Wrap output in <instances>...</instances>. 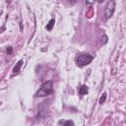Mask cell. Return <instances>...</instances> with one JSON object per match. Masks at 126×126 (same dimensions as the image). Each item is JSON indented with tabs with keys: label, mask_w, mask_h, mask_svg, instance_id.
Segmentation results:
<instances>
[{
	"label": "cell",
	"mask_w": 126,
	"mask_h": 126,
	"mask_svg": "<svg viewBox=\"0 0 126 126\" xmlns=\"http://www.w3.org/2000/svg\"><path fill=\"white\" fill-rule=\"evenodd\" d=\"M53 92H54V90H53V82L52 81H46L40 86L38 91L35 93V96L36 97H43V96L49 95Z\"/></svg>",
	"instance_id": "1"
},
{
	"label": "cell",
	"mask_w": 126,
	"mask_h": 126,
	"mask_svg": "<svg viewBox=\"0 0 126 126\" xmlns=\"http://www.w3.org/2000/svg\"><path fill=\"white\" fill-rule=\"evenodd\" d=\"M93 59H94V57L89 53H80L76 57V63L78 66L84 67V66L89 65L93 61Z\"/></svg>",
	"instance_id": "2"
},
{
	"label": "cell",
	"mask_w": 126,
	"mask_h": 126,
	"mask_svg": "<svg viewBox=\"0 0 126 126\" xmlns=\"http://www.w3.org/2000/svg\"><path fill=\"white\" fill-rule=\"evenodd\" d=\"M115 8H116L115 0H110L107 2V4L105 5V8H104V11H103V15H104L105 19H110L113 16Z\"/></svg>",
	"instance_id": "3"
},
{
	"label": "cell",
	"mask_w": 126,
	"mask_h": 126,
	"mask_svg": "<svg viewBox=\"0 0 126 126\" xmlns=\"http://www.w3.org/2000/svg\"><path fill=\"white\" fill-rule=\"evenodd\" d=\"M23 63H24V61L23 60H20L15 66H14V68H13V72H12V75L13 76H15V75H17L20 71H21V68H22V66H23Z\"/></svg>",
	"instance_id": "4"
},
{
	"label": "cell",
	"mask_w": 126,
	"mask_h": 126,
	"mask_svg": "<svg viewBox=\"0 0 126 126\" xmlns=\"http://www.w3.org/2000/svg\"><path fill=\"white\" fill-rule=\"evenodd\" d=\"M88 92H89V89L86 85H82L78 89V93L80 95H86V94H88Z\"/></svg>",
	"instance_id": "5"
},
{
	"label": "cell",
	"mask_w": 126,
	"mask_h": 126,
	"mask_svg": "<svg viewBox=\"0 0 126 126\" xmlns=\"http://www.w3.org/2000/svg\"><path fill=\"white\" fill-rule=\"evenodd\" d=\"M58 125L67 126V125H75V123L72 120H60V121H58Z\"/></svg>",
	"instance_id": "6"
},
{
	"label": "cell",
	"mask_w": 126,
	"mask_h": 126,
	"mask_svg": "<svg viewBox=\"0 0 126 126\" xmlns=\"http://www.w3.org/2000/svg\"><path fill=\"white\" fill-rule=\"evenodd\" d=\"M54 24H55V19H50V21L48 22L47 26H46V30L47 31H51L54 27Z\"/></svg>",
	"instance_id": "7"
},
{
	"label": "cell",
	"mask_w": 126,
	"mask_h": 126,
	"mask_svg": "<svg viewBox=\"0 0 126 126\" xmlns=\"http://www.w3.org/2000/svg\"><path fill=\"white\" fill-rule=\"evenodd\" d=\"M105 99H106V93H103V94H102V95H101V96H100V98H99V103H100V104L104 103Z\"/></svg>",
	"instance_id": "8"
},
{
	"label": "cell",
	"mask_w": 126,
	"mask_h": 126,
	"mask_svg": "<svg viewBox=\"0 0 126 126\" xmlns=\"http://www.w3.org/2000/svg\"><path fill=\"white\" fill-rule=\"evenodd\" d=\"M6 52H7V54H11L12 53V47L11 46H8L6 48Z\"/></svg>",
	"instance_id": "9"
},
{
	"label": "cell",
	"mask_w": 126,
	"mask_h": 126,
	"mask_svg": "<svg viewBox=\"0 0 126 126\" xmlns=\"http://www.w3.org/2000/svg\"><path fill=\"white\" fill-rule=\"evenodd\" d=\"M68 2H70V3H76V1L77 0H67Z\"/></svg>",
	"instance_id": "10"
},
{
	"label": "cell",
	"mask_w": 126,
	"mask_h": 126,
	"mask_svg": "<svg viewBox=\"0 0 126 126\" xmlns=\"http://www.w3.org/2000/svg\"><path fill=\"white\" fill-rule=\"evenodd\" d=\"M3 31H5V27H4V26H3V27H2L1 29H0V33H1V32H2Z\"/></svg>",
	"instance_id": "11"
},
{
	"label": "cell",
	"mask_w": 126,
	"mask_h": 126,
	"mask_svg": "<svg viewBox=\"0 0 126 126\" xmlns=\"http://www.w3.org/2000/svg\"><path fill=\"white\" fill-rule=\"evenodd\" d=\"M103 1H104V0H97V2H98V3H102Z\"/></svg>",
	"instance_id": "12"
}]
</instances>
